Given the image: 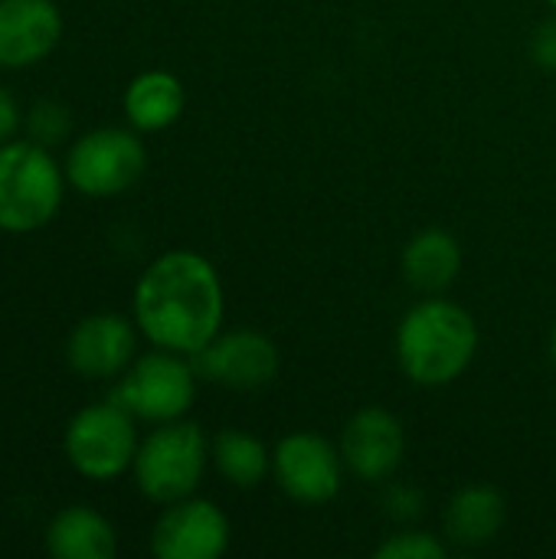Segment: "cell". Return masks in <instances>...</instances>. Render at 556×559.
Listing matches in <instances>:
<instances>
[{"instance_id": "obj_1", "label": "cell", "mask_w": 556, "mask_h": 559, "mask_svg": "<svg viewBox=\"0 0 556 559\" xmlns=\"http://www.w3.org/2000/svg\"><path fill=\"white\" fill-rule=\"evenodd\" d=\"M226 298L210 259L174 249L147 265L134 288V321L154 347L193 357L223 328Z\"/></svg>"}, {"instance_id": "obj_2", "label": "cell", "mask_w": 556, "mask_h": 559, "mask_svg": "<svg viewBox=\"0 0 556 559\" xmlns=\"http://www.w3.org/2000/svg\"><path fill=\"white\" fill-rule=\"evenodd\" d=\"M475 350L478 324L449 298L429 295L397 324V364L416 386L439 390L456 383L472 367Z\"/></svg>"}, {"instance_id": "obj_3", "label": "cell", "mask_w": 556, "mask_h": 559, "mask_svg": "<svg viewBox=\"0 0 556 559\" xmlns=\"http://www.w3.org/2000/svg\"><path fill=\"white\" fill-rule=\"evenodd\" d=\"M210 459V442L197 423H161L138 445L134 481L154 504H174L200 488Z\"/></svg>"}, {"instance_id": "obj_4", "label": "cell", "mask_w": 556, "mask_h": 559, "mask_svg": "<svg viewBox=\"0 0 556 559\" xmlns=\"http://www.w3.org/2000/svg\"><path fill=\"white\" fill-rule=\"evenodd\" d=\"M62 203V170L43 144H0V229L33 233Z\"/></svg>"}, {"instance_id": "obj_5", "label": "cell", "mask_w": 556, "mask_h": 559, "mask_svg": "<svg viewBox=\"0 0 556 559\" xmlns=\"http://www.w3.org/2000/svg\"><path fill=\"white\" fill-rule=\"evenodd\" d=\"M197 377L200 373L187 360V354L157 347L134 360V367L125 373V380L118 383L111 400L118 406H125L134 419L174 423L193 406Z\"/></svg>"}, {"instance_id": "obj_6", "label": "cell", "mask_w": 556, "mask_h": 559, "mask_svg": "<svg viewBox=\"0 0 556 559\" xmlns=\"http://www.w3.org/2000/svg\"><path fill=\"white\" fill-rule=\"evenodd\" d=\"M66 455L75 472L95 481L118 478L128 465H134L138 455V436H134V416L111 403H95L66 429Z\"/></svg>"}, {"instance_id": "obj_7", "label": "cell", "mask_w": 556, "mask_h": 559, "mask_svg": "<svg viewBox=\"0 0 556 559\" xmlns=\"http://www.w3.org/2000/svg\"><path fill=\"white\" fill-rule=\"evenodd\" d=\"M147 151L138 134L121 128H98L79 138L69 151V183L85 197H118L141 180Z\"/></svg>"}, {"instance_id": "obj_8", "label": "cell", "mask_w": 556, "mask_h": 559, "mask_svg": "<svg viewBox=\"0 0 556 559\" xmlns=\"http://www.w3.org/2000/svg\"><path fill=\"white\" fill-rule=\"evenodd\" d=\"M272 475L285 498L318 508L341 495L344 459L341 449L318 432H288L272 449Z\"/></svg>"}, {"instance_id": "obj_9", "label": "cell", "mask_w": 556, "mask_h": 559, "mask_svg": "<svg viewBox=\"0 0 556 559\" xmlns=\"http://www.w3.org/2000/svg\"><path fill=\"white\" fill-rule=\"evenodd\" d=\"M193 367L203 380L226 390H262L279 377V347L259 331H226L216 334L203 350H197Z\"/></svg>"}, {"instance_id": "obj_10", "label": "cell", "mask_w": 556, "mask_h": 559, "mask_svg": "<svg viewBox=\"0 0 556 559\" xmlns=\"http://www.w3.org/2000/svg\"><path fill=\"white\" fill-rule=\"evenodd\" d=\"M151 550L161 559H220L229 550V521L213 501L190 495L157 518Z\"/></svg>"}, {"instance_id": "obj_11", "label": "cell", "mask_w": 556, "mask_h": 559, "mask_svg": "<svg viewBox=\"0 0 556 559\" xmlns=\"http://www.w3.org/2000/svg\"><path fill=\"white\" fill-rule=\"evenodd\" d=\"M341 459L360 481H387L406 455V429L383 406L357 409L341 429Z\"/></svg>"}, {"instance_id": "obj_12", "label": "cell", "mask_w": 556, "mask_h": 559, "mask_svg": "<svg viewBox=\"0 0 556 559\" xmlns=\"http://www.w3.org/2000/svg\"><path fill=\"white\" fill-rule=\"evenodd\" d=\"M62 16L52 0H0V66L26 69L52 52Z\"/></svg>"}, {"instance_id": "obj_13", "label": "cell", "mask_w": 556, "mask_h": 559, "mask_svg": "<svg viewBox=\"0 0 556 559\" xmlns=\"http://www.w3.org/2000/svg\"><path fill=\"white\" fill-rule=\"evenodd\" d=\"M134 328L121 314H88L75 324L66 357L79 377H118L134 360Z\"/></svg>"}, {"instance_id": "obj_14", "label": "cell", "mask_w": 556, "mask_h": 559, "mask_svg": "<svg viewBox=\"0 0 556 559\" xmlns=\"http://www.w3.org/2000/svg\"><path fill=\"white\" fill-rule=\"evenodd\" d=\"M508 521V501L495 485H465L459 488L446 511H442V527L449 544L456 547H485L492 544Z\"/></svg>"}, {"instance_id": "obj_15", "label": "cell", "mask_w": 556, "mask_h": 559, "mask_svg": "<svg viewBox=\"0 0 556 559\" xmlns=\"http://www.w3.org/2000/svg\"><path fill=\"white\" fill-rule=\"evenodd\" d=\"M403 275L423 295H442L462 272V246L446 229H423L403 249Z\"/></svg>"}, {"instance_id": "obj_16", "label": "cell", "mask_w": 556, "mask_h": 559, "mask_svg": "<svg viewBox=\"0 0 556 559\" xmlns=\"http://www.w3.org/2000/svg\"><path fill=\"white\" fill-rule=\"evenodd\" d=\"M56 559H111L118 550L111 524L92 508H66L52 518L46 534Z\"/></svg>"}, {"instance_id": "obj_17", "label": "cell", "mask_w": 556, "mask_h": 559, "mask_svg": "<svg viewBox=\"0 0 556 559\" xmlns=\"http://www.w3.org/2000/svg\"><path fill=\"white\" fill-rule=\"evenodd\" d=\"M187 105V92L177 75L164 69L141 72L125 92V115L138 131H164L170 128Z\"/></svg>"}, {"instance_id": "obj_18", "label": "cell", "mask_w": 556, "mask_h": 559, "mask_svg": "<svg viewBox=\"0 0 556 559\" xmlns=\"http://www.w3.org/2000/svg\"><path fill=\"white\" fill-rule=\"evenodd\" d=\"M216 472L239 491H252L272 472V452L265 442L242 429H223L210 445Z\"/></svg>"}, {"instance_id": "obj_19", "label": "cell", "mask_w": 556, "mask_h": 559, "mask_svg": "<svg viewBox=\"0 0 556 559\" xmlns=\"http://www.w3.org/2000/svg\"><path fill=\"white\" fill-rule=\"evenodd\" d=\"M446 554L449 547L426 531H400L374 550L377 559H442Z\"/></svg>"}, {"instance_id": "obj_20", "label": "cell", "mask_w": 556, "mask_h": 559, "mask_svg": "<svg viewBox=\"0 0 556 559\" xmlns=\"http://www.w3.org/2000/svg\"><path fill=\"white\" fill-rule=\"evenodd\" d=\"M69 128V115L66 108L52 105V102H43L33 108V118H29V131H33V141L36 144H56Z\"/></svg>"}, {"instance_id": "obj_21", "label": "cell", "mask_w": 556, "mask_h": 559, "mask_svg": "<svg viewBox=\"0 0 556 559\" xmlns=\"http://www.w3.org/2000/svg\"><path fill=\"white\" fill-rule=\"evenodd\" d=\"M531 56H534V62H537L541 69L556 72V10L554 16H547V20L534 29V36H531Z\"/></svg>"}, {"instance_id": "obj_22", "label": "cell", "mask_w": 556, "mask_h": 559, "mask_svg": "<svg viewBox=\"0 0 556 559\" xmlns=\"http://www.w3.org/2000/svg\"><path fill=\"white\" fill-rule=\"evenodd\" d=\"M20 124V111H16V102L7 88H0V144H7L13 138Z\"/></svg>"}, {"instance_id": "obj_23", "label": "cell", "mask_w": 556, "mask_h": 559, "mask_svg": "<svg viewBox=\"0 0 556 559\" xmlns=\"http://www.w3.org/2000/svg\"><path fill=\"white\" fill-rule=\"evenodd\" d=\"M551 360H554V367H556V324H554V334H551Z\"/></svg>"}, {"instance_id": "obj_24", "label": "cell", "mask_w": 556, "mask_h": 559, "mask_svg": "<svg viewBox=\"0 0 556 559\" xmlns=\"http://www.w3.org/2000/svg\"><path fill=\"white\" fill-rule=\"evenodd\" d=\"M547 3H551V7H554V10H556V0H547Z\"/></svg>"}]
</instances>
